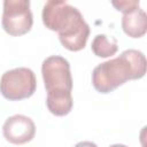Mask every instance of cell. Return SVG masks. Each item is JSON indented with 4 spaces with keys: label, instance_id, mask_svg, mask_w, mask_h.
<instances>
[{
    "label": "cell",
    "instance_id": "30bf717a",
    "mask_svg": "<svg viewBox=\"0 0 147 147\" xmlns=\"http://www.w3.org/2000/svg\"><path fill=\"white\" fill-rule=\"evenodd\" d=\"M75 147H98V146L92 141H80V142L76 144Z\"/></svg>",
    "mask_w": 147,
    "mask_h": 147
},
{
    "label": "cell",
    "instance_id": "7a4b0ae2",
    "mask_svg": "<svg viewBox=\"0 0 147 147\" xmlns=\"http://www.w3.org/2000/svg\"><path fill=\"white\" fill-rule=\"evenodd\" d=\"M146 56L138 49H126L119 56L98 64L92 72V85L107 94L127 80L140 79L146 74Z\"/></svg>",
    "mask_w": 147,
    "mask_h": 147
},
{
    "label": "cell",
    "instance_id": "ba28073f",
    "mask_svg": "<svg viewBox=\"0 0 147 147\" xmlns=\"http://www.w3.org/2000/svg\"><path fill=\"white\" fill-rule=\"evenodd\" d=\"M91 48L94 55H96L98 57L107 59L116 54V52L118 51V45L116 38L108 37L105 33H100L96 34L92 40Z\"/></svg>",
    "mask_w": 147,
    "mask_h": 147
},
{
    "label": "cell",
    "instance_id": "8fae6325",
    "mask_svg": "<svg viewBox=\"0 0 147 147\" xmlns=\"http://www.w3.org/2000/svg\"><path fill=\"white\" fill-rule=\"evenodd\" d=\"M109 147H127V146H125L123 144H114V145H110Z\"/></svg>",
    "mask_w": 147,
    "mask_h": 147
},
{
    "label": "cell",
    "instance_id": "9c48e42d",
    "mask_svg": "<svg viewBox=\"0 0 147 147\" xmlns=\"http://www.w3.org/2000/svg\"><path fill=\"white\" fill-rule=\"evenodd\" d=\"M111 5L118 10L122 11L123 14L133 10L138 7H140L139 0H119V1H111Z\"/></svg>",
    "mask_w": 147,
    "mask_h": 147
},
{
    "label": "cell",
    "instance_id": "6da1fadb",
    "mask_svg": "<svg viewBox=\"0 0 147 147\" xmlns=\"http://www.w3.org/2000/svg\"><path fill=\"white\" fill-rule=\"evenodd\" d=\"M41 18L44 25L59 34V40L70 52H78L86 46L90 26L82 13L63 0H48L44 5Z\"/></svg>",
    "mask_w": 147,
    "mask_h": 147
},
{
    "label": "cell",
    "instance_id": "8992f818",
    "mask_svg": "<svg viewBox=\"0 0 147 147\" xmlns=\"http://www.w3.org/2000/svg\"><path fill=\"white\" fill-rule=\"evenodd\" d=\"M2 134L10 144L23 145L34 138L36 125L30 117L16 114L5 121L2 125Z\"/></svg>",
    "mask_w": 147,
    "mask_h": 147
},
{
    "label": "cell",
    "instance_id": "277c9868",
    "mask_svg": "<svg viewBox=\"0 0 147 147\" xmlns=\"http://www.w3.org/2000/svg\"><path fill=\"white\" fill-rule=\"evenodd\" d=\"M37 88L34 72L25 67L7 70L0 79V92L9 101H20L33 95Z\"/></svg>",
    "mask_w": 147,
    "mask_h": 147
},
{
    "label": "cell",
    "instance_id": "5b68a950",
    "mask_svg": "<svg viewBox=\"0 0 147 147\" xmlns=\"http://www.w3.org/2000/svg\"><path fill=\"white\" fill-rule=\"evenodd\" d=\"M33 24L29 0H5L1 25L13 37L28 33Z\"/></svg>",
    "mask_w": 147,
    "mask_h": 147
},
{
    "label": "cell",
    "instance_id": "3957f363",
    "mask_svg": "<svg viewBox=\"0 0 147 147\" xmlns=\"http://www.w3.org/2000/svg\"><path fill=\"white\" fill-rule=\"evenodd\" d=\"M41 75L47 92V109L55 116L68 115L74 106L70 63L63 56L51 55L42 61Z\"/></svg>",
    "mask_w": 147,
    "mask_h": 147
},
{
    "label": "cell",
    "instance_id": "52a82bcc",
    "mask_svg": "<svg viewBox=\"0 0 147 147\" xmlns=\"http://www.w3.org/2000/svg\"><path fill=\"white\" fill-rule=\"evenodd\" d=\"M122 29L131 38H141L147 31V15L140 8H136L123 14Z\"/></svg>",
    "mask_w": 147,
    "mask_h": 147
}]
</instances>
